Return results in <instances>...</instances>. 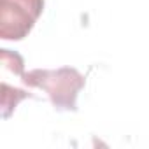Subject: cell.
<instances>
[{
	"instance_id": "6da1fadb",
	"label": "cell",
	"mask_w": 149,
	"mask_h": 149,
	"mask_svg": "<svg viewBox=\"0 0 149 149\" xmlns=\"http://www.w3.org/2000/svg\"><path fill=\"white\" fill-rule=\"evenodd\" d=\"M21 81L30 88L44 90L56 111L72 112L77 111V95L86 84L84 76L74 67H60L54 70L33 68L23 74Z\"/></svg>"
},
{
	"instance_id": "7a4b0ae2",
	"label": "cell",
	"mask_w": 149,
	"mask_h": 149,
	"mask_svg": "<svg viewBox=\"0 0 149 149\" xmlns=\"http://www.w3.org/2000/svg\"><path fill=\"white\" fill-rule=\"evenodd\" d=\"M44 11V0H0V37L21 40Z\"/></svg>"
},
{
	"instance_id": "3957f363",
	"label": "cell",
	"mask_w": 149,
	"mask_h": 149,
	"mask_svg": "<svg viewBox=\"0 0 149 149\" xmlns=\"http://www.w3.org/2000/svg\"><path fill=\"white\" fill-rule=\"evenodd\" d=\"M33 98V95L30 91H25V90H19V88H11L6 81L2 83V107H4V118H9L11 112L16 109V105L19 104V100L23 98Z\"/></svg>"
},
{
	"instance_id": "277c9868",
	"label": "cell",
	"mask_w": 149,
	"mask_h": 149,
	"mask_svg": "<svg viewBox=\"0 0 149 149\" xmlns=\"http://www.w3.org/2000/svg\"><path fill=\"white\" fill-rule=\"evenodd\" d=\"M2 63H4V68L6 70H11L14 76H23V68H25V63H23V58L18 54V53H11L9 49H2Z\"/></svg>"
}]
</instances>
